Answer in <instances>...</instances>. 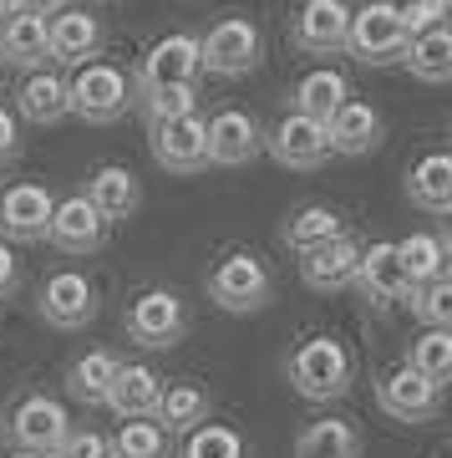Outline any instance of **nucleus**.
Returning <instances> with one entry per match:
<instances>
[{
    "label": "nucleus",
    "mask_w": 452,
    "mask_h": 458,
    "mask_svg": "<svg viewBox=\"0 0 452 458\" xmlns=\"http://www.w3.org/2000/svg\"><path fill=\"white\" fill-rule=\"evenodd\" d=\"M356 260H361V245H356L351 234H340V240H331V245L306 250V260H300V280H306L310 291H321V295L351 291Z\"/></svg>",
    "instance_id": "20"
},
{
    "label": "nucleus",
    "mask_w": 452,
    "mask_h": 458,
    "mask_svg": "<svg viewBox=\"0 0 452 458\" xmlns=\"http://www.w3.org/2000/svg\"><path fill=\"white\" fill-rule=\"evenodd\" d=\"M16 16V11H11V0H0V31H5V21Z\"/></svg>",
    "instance_id": "43"
},
{
    "label": "nucleus",
    "mask_w": 452,
    "mask_h": 458,
    "mask_svg": "<svg viewBox=\"0 0 452 458\" xmlns=\"http://www.w3.org/2000/svg\"><path fill=\"white\" fill-rule=\"evenodd\" d=\"M16 148H21V123H16V113H11V107L0 102V164H5V158H11Z\"/></svg>",
    "instance_id": "40"
},
{
    "label": "nucleus",
    "mask_w": 452,
    "mask_h": 458,
    "mask_svg": "<svg viewBox=\"0 0 452 458\" xmlns=\"http://www.w3.org/2000/svg\"><path fill=\"white\" fill-rule=\"evenodd\" d=\"M113 458H168V433L153 418H132V423L117 428Z\"/></svg>",
    "instance_id": "36"
},
{
    "label": "nucleus",
    "mask_w": 452,
    "mask_h": 458,
    "mask_svg": "<svg viewBox=\"0 0 452 458\" xmlns=\"http://www.w3.org/2000/svg\"><path fill=\"white\" fill-rule=\"evenodd\" d=\"M295 458H361V433L346 418H315L295 438Z\"/></svg>",
    "instance_id": "30"
},
{
    "label": "nucleus",
    "mask_w": 452,
    "mask_h": 458,
    "mask_svg": "<svg viewBox=\"0 0 452 458\" xmlns=\"http://www.w3.org/2000/svg\"><path fill=\"white\" fill-rule=\"evenodd\" d=\"M290 98H295L290 113H306V117H315V123H331V117H336V107L351 98V82L340 77L336 66H310L306 77L295 82Z\"/></svg>",
    "instance_id": "25"
},
{
    "label": "nucleus",
    "mask_w": 452,
    "mask_h": 458,
    "mask_svg": "<svg viewBox=\"0 0 452 458\" xmlns=\"http://www.w3.org/2000/svg\"><path fill=\"white\" fill-rule=\"evenodd\" d=\"M102 41H107V31L87 11H56L46 21V62H56V66H71L77 72V66L97 62Z\"/></svg>",
    "instance_id": "16"
},
{
    "label": "nucleus",
    "mask_w": 452,
    "mask_h": 458,
    "mask_svg": "<svg viewBox=\"0 0 452 458\" xmlns=\"http://www.w3.org/2000/svg\"><path fill=\"white\" fill-rule=\"evenodd\" d=\"M346 21H351L346 0H306L295 16V47L310 56H336L346 51Z\"/></svg>",
    "instance_id": "19"
},
{
    "label": "nucleus",
    "mask_w": 452,
    "mask_h": 458,
    "mask_svg": "<svg viewBox=\"0 0 452 458\" xmlns=\"http://www.w3.org/2000/svg\"><path fill=\"white\" fill-rule=\"evenodd\" d=\"M406 367L442 387L452 377V327L448 331H422L417 342H412V352H406Z\"/></svg>",
    "instance_id": "34"
},
{
    "label": "nucleus",
    "mask_w": 452,
    "mask_h": 458,
    "mask_svg": "<svg viewBox=\"0 0 452 458\" xmlns=\"http://www.w3.org/2000/svg\"><path fill=\"white\" fill-rule=\"evenodd\" d=\"M11 11H16V16H56L62 0H11Z\"/></svg>",
    "instance_id": "42"
},
{
    "label": "nucleus",
    "mask_w": 452,
    "mask_h": 458,
    "mask_svg": "<svg viewBox=\"0 0 452 458\" xmlns=\"http://www.w3.org/2000/svg\"><path fill=\"white\" fill-rule=\"evenodd\" d=\"M264 148L275 153L280 168H321L331 158V138H325V123L306 113H285L275 128L264 132Z\"/></svg>",
    "instance_id": "14"
},
{
    "label": "nucleus",
    "mask_w": 452,
    "mask_h": 458,
    "mask_svg": "<svg viewBox=\"0 0 452 458\" xmlns=\"http://www.w3.org/2000/svg\"><path fill=\"white\" fill-rule=\"evenodd\" d=\"M122 361L113 357V352H81L71 367H66V393L77 397V403H87V408H102L107 403V387H113V377Z\"/></svg>",
    "instance_id": "29"
},
{
    "label": "nucleus",
    "mask_w": 452,
    "mask_h": 458,
    "mask_svg": "<svg viewBox=\"0 0 452 458\" xmlns=\"http://www.w3.org/2000/svg\"><path fill=\"white\" fill-rule=\"evenodd\" d=\"M178 458H249V443L239 438V428H229V423H198L183 438Z\"/></svg>",
    "instance_id": "33"
},
{
    "label": "nucleus",
    "mask_w": 452,
    "mask_h": 458,
    "mask_svg": "<svg viewBox=\"0 0 452 458\" xmlns=\"http://www.w3.org/2000/svg\"><path fill=\"white\" fill-rule=\"evenodd\" d=\"M122 331H128V342H138L143 352H168L188 336V306H183V295L178 291H153L132 295L128 316H122Z\"/></svg>",
    "instance_id": "6"
},
{
    "label": "nucleus",
    "mask_w": 452,
    "mask_h": 458,
    "mask_svg": "<svg viewBox=\"0 0 452 458\" xmlns=\"http://www.w3.org/2000/svg\"><path fill=\"white\" fill-rule=\"evenodd\" d=\"M87 204L113 225V219H132L138 214V204H143V183H138V174L122 164H102L92 179H87Z\"/></svg>",
    "instance_id": "22"
},
{
    "label": "nucleus",
    "mask_w": 452,
    "mask_h": 458,
    "mask_svg": "<svg viewBox=\"0 0 452 458\" xmlns=\"http://www.w3.org/2000/svg\"><path fill=\"white\" fill-rule=\"evenodd\" d=\"M51 458H113V438L97 433V428H71Z\"/></svg>",
    "instance_id": "39"
},
{
    "label": "nucleus",
    "mask_w": 452,
    "mask_h": 458,
    "mask_svg": "<svg viewBox=\"0 0 452 458\" xmlns=\"http://www.w3.org/2000/svg\"><path fill=\"white\" fill-rule=\"evenodd\" d=\"M204 77V56H198V36L173 31L153 41L138 62V77H132V92H163V87H198Z\"/></svg>",
    "instance_id": "8"
},
{
    "label": "nucleus",
    "mask_w": 452,
    "mask_h": 458,
    "mask_svg": "<svg viewBox=\"0 0 452 458\" xmlns=\"http://www.w3.org/2000/svg\"><path fill=\"white\" fill-rule=\"evenodd\" d=\"M16 285H21V265H16V250L0 240V301L5 295H16Z\"/></svg>",
    "instance_id": "41"
},
{
    "label": "nucleus",
    "mask_w": 452,
    "mask_h": 458,
    "mask_svg": "<svg viewBox=\"0 0 452 458\" xmlns=\"http://www.w3.org/2000/svg\"><path fill=\"white\" fill-rule=\"evenodd\" d=\"M46 240L62 250V255H97L102 240H107V219L87 204V194H66V199H56V209H51Z\"/></svg>",
    "instance_id": "17"
},
{
    "label": "nucleus",
    "mask_w": 452,
    "mask_h": 458,
    "mask_svg": "<svg viewBox=\"0 0 452 458\" xmlns=\"http://www.w3.org/2000/svg\"><path fill=\"white\" fill-rule=\"evenodd\" d=\"M5 458H36V454H5Z\"/></svg>",
    "instance_id": "44"
},
{
    "label": "nucleus",
    "mask_w": 452,
    "mask_h": 458,
    "mask_svg": "<svg viewBox=\"0 0 452 458\" xmlns=\"http://www.w3.org/2000/svg\"><path fill=\"white\" fill-rule=\"evenodd\" d=\"M16 113L36 128H51V123H62L66 113V77L62 72H46V66H36L26 72V82L16 87Z\"/></svg>",
    "instance_id": "23"
},
{
    "label": "nucleus",
    "mask_w": 452,
    "mask_h": 458,
    "mask_svg": "<svg viewBox=\"0 0 452 458\" xmlns=\"http://www.w3.org/2000/svg\"><path fill=\"white\" fill-rule=\"evenodd\" d=\"M66 433H71V418H66V408L46 393H26L16 408L5 412V438L16 443V454L51 458L62 448Z\"/></svg>",
    "instance_id": "7"
},
{
    "label": "nucleus",
    "mask_w": 452,
    "mask_h": 458,
    "mask_svg": "<svg viewBox=\"0 0 452 458\" xmlns=\"http://www.w3.org/2000/svg\"><path fill=\"white\" fill-rule=\"evenodd\" d=\"M325 138H331V153L366 158V153H376V148H381V138H387V117L376 113L372 102L346 98L336 107V117L325 123Z\"/></svg>",
    "instance_id": "18"
},
{
    "label": "nucleus",
    "mask_w": 452,
    "mask_h": 458,
    "mask_svg": "<svg viewBox=\"0 0 452 458\" xmlns=\"http://www.w3.org/2000/svg\"><path fill=\"white\" fill-rule=\"evenodd\" d=\"M198 56H204V72H213V77H229V82L249 77L264 62V31L249 16H219L198 36Z\"/></svg>",
    "instance_id": "4"
},
{
    "label": "nucleus",
    "mask_w": 452,
    "mask_h": 458,
    "mask_svg": "<svg viewBox=\"0 0 452 458\" xmlns=\"http://www.w3.org/2000/svg\"><path fill=\"white\" fill-rule=\"evenodd\" d=\"M147 148H153L158 168H168V174H198V168H209V138H204V117L198 113L147 123Z\"/></svg>",
    "instance_id": "10"
},
{
    "label": "nucleus",
    "mask_w": 452,
    "mask_h": 458,
    "mask_svg": "<svg viewBox=\"0 0 452 458\" xmlns=\"http://www.w3.org/2000/svg\"><path fill=\"white\" fill-rule=\"evenodd\" d=\"M51 209H56V199H51L46 183H11L5 194H0V240L11 245H31V240H46L51 229Z\"/></svg>",
    "instance_id": "13"
},
{
    "label": "nucleus",
    "mask_w": 452,
    "mask_h": 458,
    "mask_svg": "<svg viewBox=\"0 0 452 458\" xmlns=\"http://www.w3.org/2000/svg\"><path fill=\"white\" fill-rule=\"evenodd\" d=\"M412 316H417L427 331H448L452 327V276H437L427 285H412Z\"/></svg>",
    "instance_id": "35"
},
{
    "label": "nucleus",
    "mask_w": 452,
    "mask_h": 458,
    "mask_svg": "<svg viewBox=\"0 0 452 458\" xmlns=\"http://www.w3.org/2000/svg\"><path fill=\"white\" fill-rule=\"evenodd\" d=\"M153 423H158L168 438H173V433H194L198 423H209V393H204L198 382H163Z\"/></svg>",
    "instance_id": "24"
},
{
    "label": "nucleus",
    "mask_w": 452,
    "mask_h": 458,
    "mask_svg": "<svg viewBox=\"0 0 452 458\" xmlns=\"http://www.w3.org/2000/svg\"><path fill=\"white\" fill-rule=\"evenodd\" d=\"M204 138H209V164H219V168H239V164H249V158H259V148H264L259 117L244 113V107L213 113L209 123H204Z\"/></svg>",
    "instance_id": "15"
},
{
    "label": "nucleus",
    "mask_w": 452,
    "mask_h": 458,
    "mask_svg": "<svg viewBox=\"0 0 452 458\" xmlns=\"http://www.w3.org/2000/svg\"><path fill=\"white\" fill-rule=\"evenodd\" d=\"M36 311L56 331H81L87 321H97V280L81 276V270H56V276L41 280Z\"/></svg>",
    "instance_id": "9"
},
{
    "label": "nucleus",
    "mask_w": 452,
    "mask_h": 458,
    "mask_svg": "<svg viewBox=\"0 0 452 458\" xmlns=\"http://www.w3.org/2000/svg\"><path fill=\"white\" fill-rule=\"evenodd\" d=\"M0 56H5V66H21V72L46 66V16H11L5 21Z\"/></svg>",
    "instance_id": "32"
},
{
    "label": "nucleus",
    "mask_w": 452,
    "mask_h": 458,
    "mask_svg": "<svg viewBox=\"0 0 452 458\" xmlns=\"http://www.w3.org/2000/svg\"><path fill=\"white\" fill-rule=\"evenodd\" d=\"M402 62H406V72H412L417 82L442 87L452 77V31L448 26H432V31L412 36L406 51H402Z\"/></svg>",
    "instance_id": "26"
},
{
    "label": "nucleus",
    "mask_w": 452,
    "mask_h": 458,
    "mask_svg": "<svg viewBox=\"0 0 452 458\" xmlns=\"http://www.w3.org/2000/svg\"><path fill=\"white\" fill-rule=\"evenodd\" d=\"M346 234V219H340V209H331V204H306V209H295L290 219H285V229H280V240L290 250H315V245H331V240H340Z\"/></svg>",
    "instance_id": "28"
},
{
    "label": "nucleus",
    "mask_w": 452,
    "mask_h": 458,
    "mask_svg": "<svg viewBox=\"0 0 452 458\" xmlns=\"http://www.w3.org/2000/svg\"><path fill=\"white\" fill-rule=\"evenodd\" d=\"M285 372H290V387L306 397V403H336V397L351 393L356 361H351V352H346L340 336L315 331V336H306V342L290 352Z\"/></svg>",
    "instance_id": "1"
},
{
    "label": "nucleus",
    "mask_w": 452,
    "mask_h": 458,
    "mask_svg": "<svg viewBox=\"0 0 452 458\" xmlns=\"http://www.w3.org/2000/svg\"><path fill=\"white\" fill-rule=\"evenodd\" d=\"M270 295H275V276H270V265L259 260L255 250H229L224 260L209 270V301L229 316L264 311Z\"/></svg>",
    "instance_id": "2"
},
{
    "label": "nucleus",
    "mask_w": 452,
    "mask_h": 458,
    "mask_svg": "<svg viewBox=\"0 0 452 458\" xmlns=\"http://www.w3.org/2000/svg\"><path fill=\"white\" fill-rule=\"evenodd\" d=\"M158 397H163L158 367H147V361H128V367H117V377H113V387H107V403H102V408H113L122 423H132V418H153Z\"/></svg>",
    "instance_id": "21"
},
{
    "label": "nucleus",
    "mask_w": 452,
    "mask_h": 458,
    "mask_svg": "<svg viewBox=\"0 0 452 458\" xmlns=\"http://www.w3.org/2000/svg\"><path fill=\"white\" fill-rule=\"evenodd\" d=\"M376 403H381V412L387 418H397V423H432L437 412H442V387L437 382H427L422 372H412V367H391V372H381V382H376Z\"/></svg>",
    "instance_id": "11"
},
{
    "label": "nucleus",
    "mask_w": 452,
    "mask_h": 458,
    "mask_svg": "<svg viewBox=\"0 0 452 458\" xmlns=\"http://www.w3.org/2000/svg\"><path fill=\"white\" fill-rule=\"evenodd\" d=\"M128 102H132V82L113 62H87L66 77V113L81 117V123H97V128L117 123L128 113Z\"/></svg>",
    "instance_id": "3"
},
{
    "label": "nucleus",
    "mask_w": 452,
    "mask_h": 458,
    "mask_svg": "<svg viewBox=\"0 0 452 458\" xmlns=\"http://www.w3.org/2000/svg\"><path fill=\"white\" fill-rule=\"evenodd\" d=\"M143 102L147 123H163V117H183L198 113V87H163V92H132Z\"/></svg>",
    "instance_id": "37"
},
{
    "label": "nucleus",
    "mask_w": 452,
    "mask_h": 458,
    "mask_svg": "<svg viewBox=\"0 0 452 458\" xmlns=\"http://www.w3.org/2000/svg\"><path fill=\"white\" fill-rule=\"evenodd\" d=\"M351 285L366 295V306H376V311H391V306H402L406 295H412V280L402 276V260H397V245H391V240L361 245Z\"/></svg>",
    "instance_id": "12"
},
{
    "label": "nucleus",
    "mask_w": 452,
    "mask_h": 458,
    "mask_svg": "<svg viewBox=\"0 0 452 458\" xmlns=\"http://www.w3.org/2000/svg\"><path fill=\"white\" fill-rule=\"evenodd\" d=\"M346 51L361 66L402 62L406 31L402 16H397V0H361V11H351V21H346Z\"/></svg>",
    "instance_id": "5"
},
{
    "label": "nucleus",
    "mask_w": 452,
    "mask_h": 458,
    "mask_svg": "<svg viewBox=\"0 0 452 458\" xmlns=\"http://www.w3.org/2000/svg\"><path fill=\"white\" fill-rule=\"evenodd\" d=\"M448 11H452V0H406V5H397L406 41L422 31H432V26H448Z\"/></svg>",
    "instance_id": "38"
},
{
    "label": "nucleus",
    "mask_w": 452,
    "mask_h": 458,
    "mask_svg": "<svg viewBox=\"0 0 452 458\" xmlns=\"http://www.w3.org/2000/svg\"><path fill=\"white\" fill-rule=\"evenodd\" d=\"M406 194L427 214H452V158L448 153H427L422 164L406 174Z\"/></svg>",
    "instance_id": "27"
},
{
    "label": "nucleus",
    "mask_w": 452,
    "mask_h": 458,
    "mask_svg": "<svg viewBox=\"0 0 452 458\" xmlns=\"http://www.w3.org/2000/svg\"><path fill=\"white\" fill-rule=\"evenodd\" d=\"M397 245V260H402V276L412 280V285H427V280L448 276V234H406V240H391Z\"/></svg>",
    "instance_id": "31"
}]
</instances>
